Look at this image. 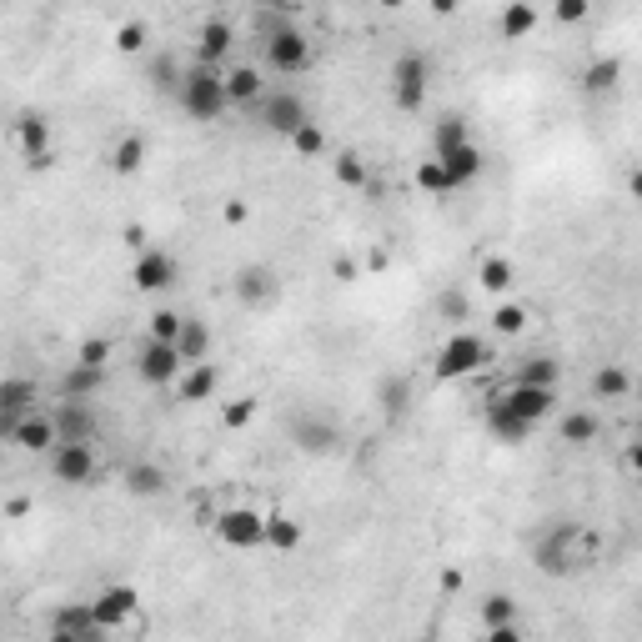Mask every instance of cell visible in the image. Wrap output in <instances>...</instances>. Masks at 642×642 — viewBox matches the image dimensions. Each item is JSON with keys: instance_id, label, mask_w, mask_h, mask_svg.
<instances>
[{"instance_id": "cell-1", "label": "cell", "mask_w": 642, "mask_h": 642, "mask_svg": "<svg viewBox=\"0 0 642 642\" xmlns=\"http://www.w3.org/2000/svg\"><path fill=\"white\" fill-rule=\"evenodd\" d=\"M181 111L191 121H221L231 106H226V86H221V71L216 66H191L181 71V91H176Z\"/></svg>"}, {"instance_id": "cell-2", "label": "cell", "mask_w": 642, "mask_h": 642, "mask_svg": "<svg viewBox=\"0 0 642 642\" xmlns=\"http://www.w3.org/2000/svg\"><path fill=\"white\" fill-rule=\"evenodd\" d=\"M592 542H587V532H577L572 522H562V527H552V532H542L537 537V547H532V567L542 572V577H567V572H577V562H582V552H587Z\"/></svg>"}, {"instance_id": "cell-3", "label": "cell", "mask_w": 642, "mask_h": 642, "mask_svg": "<svg viewBox=\"0 0 642 642\" xmlns=\"http://www.w3.org/2000/svg\"><path fill=\"white\" fill-rule=\"evenodd\" d=\"M482 362H487V342L467 327H452V337L437 347L432 367H437V382H462V377L482 372Z\"/></svg>"}, {"instance_id": "cell-4", "label": "cell", "mask_w": 642, "mask_h": 642, "mask_svg": "<svg viewBox=\"0 0 642 642\" xmlns=\"http://www.w3.org/2000/svg\"><path fill=\"white\" fill-rule=\"evenodd\" d=\"M261 56H266V66H271L276 76H301V71L311 66V41H306V31H296V26L281 21V26L266 31Z\"/></svg>"}, {"instance_id": "cell-5", "label": "cell", "mask_w": 642, "mask_h": 642, "mask_svg": "<svg viewBox=\"0 0 642 642\" xmlns=\"http://www.w3.org/2000/svg\"><path fill=\"white\" fill-rule=\"evenodd\" d=\"M136 607H141L136 587H106V592L91 602V617H96L101 637H111V632H141V617H136Z\"/></svg>"}, {"instance_id": "cell-6", "label": "cell", "mask_w": 642, "mask_h": 642, "mask_svg": "<svg viewBox=\"0 0 642 642\" xmlns=\"http://www.w3.org/2000/svg\"><path fill=\"white\" fill-rule=\"evenodd\" d=\"M216 537L226 542V547H236V552H251V547H266V512H256V507H226V512H216Z\"/></svg>"}, {"instance_id": "cell-7", "label": "cell", "mask_w": 642, "mask_h": 642, "mask_svg": "<svg viewBox=\"0 0 642 642\" xmlns=\"http://www.w3.org/2000/svg\"><path fill=\"white\" fill-rule=\"evenodd\" d=\"M46 457H51V477H56L61 487H91L96 472H101L91 442H56Z\"/></svg>"}, {"instance_id": "cell-8", "label": "cell", "mask_w": 642, "mask_h": 642, "mask_svg": "<svg viewBox=\"0 0 642 642\" xmlns=\"http://www.w3.org/2000/svg\"><path fill=\"white\" fill-rule=\"evenodd\" d=\"M181 372H186V362H181L176 342H156V337H146V347L136 352V377H141L146 387H171Z\"/></svg>"}, {"instance_id": "cell-9", "label": "cell", "mask_w": 642, "mask_h": 642, "mask_svg": "<svg viewBox=\"0 0 642 642\" xmlns=\"http://www.w3.org/2000/svg\"><path fill=\"white\" fill-rule=\"evenodd\" d=\"M392 101L402 111H422V101H427V56H417V51L397 56V66H392Z\"/></svg>"}, {"instance_id": "cell-10", "label": "cell", "mask_w": 642, "mask_h": 642, "mask_svg": "<svg viewBox=\"0 0 642 642\" xmlns=\"http://www.w3.org/2000/svg\"><path fill=\"white\" fill-rule=\"evenodd\" d=\"M256 111H261V126H266L271 136H281V141H286V136H291L301 121H311V116H306V101H301L296 91L261 96V101H256Z\"/></svg>"}, {"instance_id": "cell-11", "label": "cell", "mask_w": 642, "mask_h": 642, "mask_svg": "<svg viewBox=\"0 0 642 642\" xmlns=\"http://www.w3.org/2000/svg\"><path fill=\"white\" fill-rule=\"evenodd\" d=\"M131 281H136V291H146V296L176 286V256L161 251V246H141V251H136V266H131Z\"/></svg>"}, {"instance_id": "cell-12", "label": "cell", "mask_w": 642, "mask_h": 642, "mask_svg": "<svg viewBox=\"0 0 642 642\" xmlns=\"http://www.w3.org/2000/svg\"><path fill=\"white\" fill-rule=\"evenodd\" d=\"M51 422H56V442H91L96 437V417H91L86 397H61L51 407Z\"/></svg>"}, {"instance_id": "cell-13", "label": "cell", "mask_w": 642, "mask_h": 642, "mask_svg": "<svg viewBox=\"0 0 642 642\" xmlns=\"http://www.w3.org/2000/svg\"><path fill=\"white\" fill-rule=\"evenodd\" d=\"M36 402H41V387L31 377H6V382H0V437L11 442L16 417H26Z\"/></svg>"}, {"instance_id": "cell-14", "label": "cell", "mask_w": 642, "mask_h": 642, "mask_svg": "<svg viewBox=\"0 0 642 642\" xmlns=\"http://www.w3.org/2000/svg\"><path fill=\"white\" fill-rule=\"evenodd\" d=\"M502 402L517 412V417H527V422H547L552 412H557V387H537V382H512L507 392H502Z\"/></svg>"}, {"instance_id": "cell-15", "label": "cell", "mask_w": 642, "mask_h": 642, "mask_svg": "<svg viewBox=\"0 0 642 642\" xmlns=\"http://www.w3.org/2000/svg\"><path fill=\"white\" fill-rule=\"evenodd\" d=\"M16 146H21V156H26L31 171L51 166V121L36 116V111H26V116L16 121Z\"/></svg>"}, {"instance_id": "cell-16", "label": "cell", "mask_w": 642, "mask_h": 642, "mask_svg": "<svg viewBox=\"0 0 642 642\" xmlns=\"http://www.w3.org/2000/svg\"><path fill=\"white\" fill-rule=\"evenodd\" d=\"M482 422H487V432L497 437V442H532V432H537V422H527V417H517L507 402H502V392L497 397H487V407H482Z\"/></svg>"}, {"instance_id": "cell-17", "label": "cell", "mask_w": 642, "mask_h": 642, "mask_svg": "<svg viewBox=\"0 0 642 642\" xmlns=\"http://www.w3.org/2000/svg\"><path fill=\"white\" fill-rule=\"evenodd\" d=\"M231 46H236V26L231 21H221V16L201 21V31H196V66H221L231 56Z\"/></svg>"}, {"instance_id": "cell-18", "label": "cell", "mask_w": 642, "mask_h": 642, "mask_svg": "<svg viewBox=\"0 0 642 642\" xmlns=\"http://www.w3.org/2000/svg\"><path fill=\"white\" fill-rule=\"evenodd\" d=\"M11 447H21V452H51V447H56V422H51V412L31 407L26 417H16Z\"/></svg>"}, {"instance_id": "cell-19", "label": "cell", "mask_w": 642, "mask_h": 642, "mask_svg": "<svg viewBox=\"0 0 642 642\" xmlns=\"http://www.w3.org/2000/svg\"><path fill=\"white\" fill-rule=\"evenodd\" d=\"M51 637H61V642H96V637H101V627H96V617H91V602L56 607V617H51Z\"/></svg>"}, {"instance_id": "cell-20", "label": "cell", "mask_w": 642, "mask_h": 642, "mask_svg": "<svg viewBox=\"0 0 642 642\" xmlns=\"http://www.w3.org/2000/svg\"><path fill=\"white\" fill-rule=\"evenodd\" d=\"M291 437H296V447L311 452V457H327V452H337V442H342L337 422H321V417H296Z\"/></svg>"}, {"instance_id": "cell-21", "label": "cell", "mask_w": 642, "mask_h": 642, "mask_svg": "<svg viewBox=\"0 0 642 642\" xmlns=\"http://www.w3.org/2000/svg\"><path fill=\"white\" fill-rule=\"evenodd\" d=\"M447 171H452V181H457V191L462 186H472V181H482V171H487V151L477 146V141H462V146H452L447 156H437Z\"/></svg>"}, {"instance_id": "cell-22", "label": "cell", "mask_w": 642, "mask_h": 642, "mask_svg": "<svg viewBox=\"0 0 642 642\" xmlns=\"http://www.w3.org/2000/svg\"><path fill=\"white\" fill-rule=\"evenodd\" d=\"M276 291H281V281H276L271 266H241L236 271V301L241 306H266Z\"/></svg>"}, {"instance_id": "cell-23", "label": "cell", "mask_w": 642, "mask_h": 642, "mask_svg": "<svg viewBox=\"0 0 642 642\" xmlns=\"http://www.w3.org/2000/svg\"><path fill=\"white\" fill-rule=\"evenodd\" d=\"M221 86H226V106H256L266 96V81H261L256 66H231L221 76Z\"/></svg>"}, {"instance_id": "cell-24", "label": "cell", "mask_w": 642, "mask_h": 642, "mask_svg": "<svg viewBox=\"0 0 642 642\" xmlns=\"http://www.w3.org/2000/svg\"><path fill=\"white\" fill-rule=\"evenodd\" d=\"M557 437H562L567 447H592V442L602 437V417H597V412H587V407H577V412H562V422H557Z\"/></svg>"}, {"instance_id": "cell-25", "label": "cell", "mask_w": 642, "mask_h": 642, "mask_svg": "<svg viewBox=\"0 0 642 642\" xmlns=\"http://www.w3.org/2000/svg\"><path fill=\"white\" fill-rule=\"evenodd\" d=\"M176 352H181V362H186V367L211 357V327H206V321H196V316H186V321H181V332H176Z\"/></svg>"}, {"instance_id": "cell-26", "label": "cell", "mask_w": 642, "mask_h": 642, "mask_svg": "<svg viewBox=\"0 0 642 642\" xmlns=\"http://www.w3.org/2000/svg\"><path fill=\"white\" fill-rule=\"evenodd\" d=\"M216 382H221V372L211 362H191L186 377H181V387H176V397L181 402H211L216 397Z\"/></svg>"}, {"instance_id": "cell-27", "label": "cell", "mask_w": 642, "mask_h": 642, "mask_svg": "<svg viewBox=\"0 0 642 642\" xmlns=\"http://www.w3.org/2000/svg\"><path fill=\"white\" fill-rule=\"evenodd\" d=\"M477 281H482V291L507 296V291H512V281H517V271H512V261H507V256H482V261H477Z\"/></svg>"}, {"instance_id": "cell-28", "label": "cell", "mask_w": 642, "mask_h": 642, "mask_svg": "<svg viewBox=\"0 0 642 642\" xmlns=\"http://www.w3.org/2000/svg\"><path fill=\"white\" fill-rule=\"evenodd\" d=\"M121 482H126V492H131V497H161V487H166V472H161L156 462H131Z\"/></svg>"}, {"instance_id": "cell-29", "label": "cell", "mask_w": 642, "mask_h": 642, "mask_svg": "<svg viewBox=\"0 0 642 642\" xmlns=\"http://www.w3.org/2000/svg\"><path fill=\"white\" fill-rule=\"evenodd\" d=\"M101 382H106V367L76 362V367L61 377V397H86V402H91V392H101Z\"/></svg>"}, {"instance_id": "cell-30", "label": "cell", "mask_w": 642, "mask_h": 642, "mask_svg": "<svg viewBox=\"0 0 642 642\" xmlns=\"http://www.w3.org/2000/svg\"><path fill=\"white\" fill-rule=\"evenodd\" d=\"M497 31H502V41H522V36L537 31V11L527 6V0H512V6L502 11V21H497Z\"/></svg>"}, {"instance_id": "cell-31", "label": "cell", "mask_w": 642, "mask_h": 642, "mask_svg": "<svg viewBox=\"0 0 642 642\" xmlns=\"http://www.w3.org/2000/svg\"><path fill=\"white\" fill-rule=\"evenodd\" d=\"M146 166V136H121L116 151H111V171L116 176H136Z\"/></svg>"}, {"instance_id": "cell-32", "label": "cell", "mask_w": 642, "mask_h": 642, "mask_svg": "<svg viewBox=\"0 0 642 642\" xmlns=\"http://www.w3.org/2000/svg\"><path fill=\"white\" fill-rule=\"evenodd\" d=\"M527 321H532L527 301H502V306L492 311V332H497V337H522Z\"/></svg>"}, {"instance_id": "cell-33", "label": "cell", "mask_w": 642, "mask_h": 642, "mask_svg": "<svg viewBox=\"0 0 642 642\" xmlns=\"http://www.w3.org/2000/svg\"><path fill=\"white\" fill-rule=\"evenodd\" d=\"M617 76H622V61H617V56H602V61H592V66L582 71V91H587V96H602V91L617 86Z\"/></svg>"}, {"instance_id": "cell-34", "label": "cell", "mask_w": 642, "mask_h": 642, "mask_svg": "<svg viewBox=\"0 0 642 642\" xmlns=\"http://www.w3.org/2000/svg\"><path fill=\"white\" fill-rule=\"evenodd\" d=\"M266 547H276V552H296V547H301V522H296V517L271 512V517H266Z\"/></svg>"}, {"instance_id": "cell-35", "label": "cell", "mask_w": 642, "mask_h": 642, "mask_svg": "<svg viewBox=\"0 0 642 642\" xmlns=\"http://www.w3.org/2000/svg\"><path fill=\"white\" fill-rule=\"evenodd\" d=\"M462 141H472V131H467V116H442L437 126H432V146H437V156H447L452 146H462Z\"/></svg>"}, {"instance_id": "cell-36", "label": "cell", "mask_w": 642, "mask_h": 642, "mask_svg": "<svg viewBox=\"0 0 642 642\" xmlns=\"http://www.w3.org/2000/svg\"><path fill=\"white\" fill-rule=\"evenodd\" d=\"M627 392H632L627 367H602V372L592 377V397H602V402H622Z\"/></svg>"}, {"instance_id": "cell-37", "label": "cell", "mask_w": 642, "mask_h": 642, "mask_svg": "<svg viewBox=\"0 0 642 642\" xmlns=\"http://www.w3.org/2000/svg\"><path fill=\"white\" fill-rule=\"evenodd\" d=\"M517 382H537V387H557L562 382V362L557 357H527L517 367Z\"/></svg>"}, {"instance_id": "cell-38", "label": "cell", "mask_w": 642, "mask_h": 642, "mask_svg": "<svg viewBox=\"0 0 642 642\" xmlns=\"http://www.w3.org/2000/svg\"><path fill=\"white\" fill-rule=\"evenodd\" d=\"M286 146H291L296 156H306V161H311V156H321V151H327V131H321L316 121H301V126L286 136Z\"/></svg>"}, {"instance_id": "cell-39", "label": "cell", "mask_w": 642, "mask_h": 642, "mask_svg": "<svg viewBox=\"0 0 642 642\" xmlns=\"http://www.w3.org/2000/svg\"><path fill=\"white\" fill-rule=\"evenodd\" d=\"M417 186L427 191V196H447V191H457V181H452V171L432 156V161H422L417 166Z\"/></svg>"}, {"instance_id": "cell-40", "label": "cell", "mask_w": 642, "mask_h": 642, "mask_svg": "<svg viewBox=\"0 0 642 642\" xmlns=\"http://www.w3.org/2000/svg\"><path fill=\"white\" fill-rule=\"evenodd\" d=\"M467 311H472V301H467V291H462V286L437 291V316L447 321V327H462V321H467Z\"/></svg>"}, {"instance_id": "cell-41", "label": "cell", "mask_w": 642, "mask_h": 642, "mask_svg": "<svg viewBox=\"0 0 642 642\" xmlns=\"http://www.w3.org/2000/svg\"><path fill=\"white\" fill-rule=\"evenodd\" d=\"M497 622H517V602L507 592H492L482 602V627H497Z\"/></svg>"}, {"instance_id": "cell-42", "label": "cell", "mask_w": 642, "mask_h": 642, "mask_svg": "<svg viewBox=\"0 0 642 642\" xmlns=\"http://www.w3.org/2000/svg\"><path fill=\"white\" fill-rule=\"evenodd\" d=\"M337 181L352 186V191H367V166H362V156L342 151V156H337Z\"/></svg>"}, {"instance_id": "cell-43", "label": "cell", "mask_w": 642, "mask_h": 642, "mask_svg": "<svg viewBox=\"0 0 642 642\" xmlns=\"http://www.w3.org/2000/svg\"><path fill=\"white\" fill-rule=\"evenodd\" d=\"M181 311H171V306H161V311H151V337L156 342H176V332H181Z\"/></svg>"}, {"instance_id": "cell-44", "label": "cell", "mask_w": 642, "mask_h": 642, "mask_svg": "<svg viewBox=\"0 0 642 642\" xmlns=\"http://www.w3.org/2000/svg\"><path fill=\"white\" fill-rule=\"evenodd\" d=\"M116 51H121V56H141V51H146V26H141V21L116 26Z\"/></svg>"}, {"instance_id": "cell-45", "label": "cell", "mask_w": 642, "mask_h": 642, "mask_svg": "<svg viewBox=\"0 0 642 642\" xmlns=\"http://www.w3.org/2000/svg\"><path fill=\"white\" fill-rule=\"evenodd\" d=\"M587 11H592V0H552V16H557L562 26H582Z\"/></svg>"}, {"instance_id": "cell-46", "label": "cell", "mask_w": 642, "mask_h": 642, "mask_svg": "<svg viewBox=\"0 0 642 642\" xmlns=\"http://www.w3.org/2000/svg\"><path fill=\"white\" fill-rule=\"evenodd\" d=\"M151 81H156L161 91H171V96H176V91H181V66H176L171 56H161V61L151 66Z\"/></svg>"}, {"instance_id": "cell-47", "label": "cell", "mask_w": 642, "mask_h": 642, "mask_svg": "<svg viewBox=\"0 0 642 642\" xmlns=\"http://www.w3.org/2000/svg\"><path fill=\"white\" fill-rule=\"evenodd\" d=\"M407 397H412V387H407L402 377H387V382H382V407H387L392 417H397V412L407 407Z\"/></svg>"}, {"instance_id": "cell-48", "label": "cell", "mask_w": 642, "mask_h": 642, "mask_svg": "<svg viewBox=\"0 0 642 642\" xmlns=\"http://www.w3.org/2000/svg\"><path fill=\"white\" fill-rule=\"evenodd\" d=\"M76 362H86V367H106V362H111V342H106V337H91V342H81Z\"/></svg>"}, {"instance_id": "cell-49", "label": "cell", "mask_w": 642, "mask_h": 642, "mask_svg": "<svg viewBox=\"0 0 642 642\" xmlns=\"http://www.w3.org/2000/svg\"><path fill=\"white\" fill-rule=\"evenodd\" d=\"M251 417H256V402H251V397H241V402H226V412H221V422H226V427H246Z\"/></svg>"}, {"instance_id": "cell-50", "label": "cell", "mask_w": 642, "mask_h": 642, "mask_svg": "<svg viewBox=\"0 0 642 642\" xmlns=\"http://www.w3.org/2000/svg\"><path fill=\"white\" fill-rule=\"evenodd\" d=\"M487 642H517L522 637V622H497V627H482Z\"/></svg>"}, {"instance_id": "cell-51", "label": "cell", "mask_w": 642, "mask_h": 642, "mask_svg": "<svg viewBox=\"0 0 642 642\" xmlns=\"http://www.w3.org/2000/svg\"><path fill=\"white\" fill-rule=\"evenodd\" d=\"M221 216H226L231 226H241V221H246V201H226V206H221Z\"/></svg>"}, {"instance_id": "cell-52", "label": "cell", "mask_w": 642, "mask_h": 642, "mask_svg": "<svg viewBox=\"0 0 642 642\" xmlns=\"http://www.w3.org/2000/svg\"><path fill=\"white\" fill-rule=\"evenodd\" d=\"M121 236H126V246H136V251H141V246H146V231H141V226H126V231H121Z\"/></svg>"}, {"instance_id": "cell-53", "label": "cell", "mask_w": 642, "mask_h": 642, "mask_svg": "<svg viewBox=\"0 0 642 642\" xmlns=\"http://www.w3.org/2000/svg\"><path fill=\"white\" fill-rule=\"evenodd\" d=\"M427 6H432V11H437V16H452V11H457V6H462V0H427Z\"/></svg>"}, {"instance_id": "cell-54", "label": "cell", "mask_w": 642, "mask_h": 642, "mask_svg": "<svg viewBox=\"0 0 642 642\" xmlns=\"http://www.w3.org/2000/svg\"><path fill=\"white\" fill-rule=\"evenodd\" d=\"M332 271H337V276H342V281H352V276H357V266H352V261H347V256H342V261H337V266H332Z\"/></svg>"}, {"instance_id": "cell-55", "label": "cell", "mask_w": 642, "mask_h": 642, "mask_svg": "<svg viewBox=\"0 0 642 642\" xmlns=\"http://www.w3.org/2000/svg\"><path fill=\"white\" fill-rule=\"evenodd\" d=\"M256 6H261V11H281V0H256Z\"/></svg>"}, {"instance_id": "cell-56", "label": "cell", "mask_w": 642, "mask_h": 642, "mask_svg": "<svg viewBox=\"0 0 642 642\" xmlns=\"http://www.w3.org/2000/svg\"><path fill=\"white\" fill-rule=\"evenodd\" d=\"M382 6H387V11H402V6H407V0H382Z\"/></svg>"}, {"instance_id": "cell-57", "label": "cell", "mask_w": 642, "mask_h": 642, "mask_svg": "<svg viewBox=\"0 0 642 642\" xmlns=\"http://www.w3.org/2000/svg\"><path fill=\"white\" fill-rule=\"evenodd\" d=\"M0 6H16V0H0Z\"/></svg>"}]
</instances>
